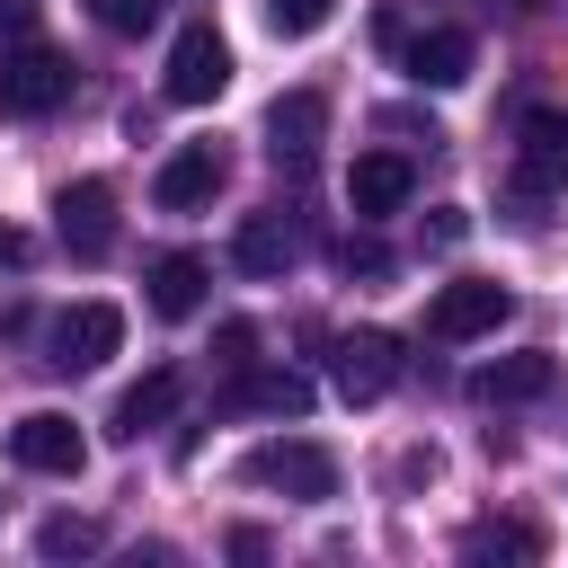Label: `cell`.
I'll return each instance as SVG.
<instances>
[{
    "label": "cell",
    "instance_id": "1",
    "mask_svg": "<svg viewBox=\"0 0 568 568\" xmlns=\"http://www.w3.org/2000/svg\"><path fill=\"white\" fill-rule=\"evenodd\" d=\"M240 479H248V488H275V497H293V506H320V497H337V453L311 444V435H275V444H257V453L240 462Z\"/></svg>",
    "mask_w": 568,
    "mask_h": 568
},
{
    "label": "cell",
    "instance_id": "2",
    "mask_svg": "<svg viewBox=\"0 0 568 568\" xmlns=\"http://www.w3.org/2000/svg\"><path fill=\"white\" fill-rule=\"evenodd\" d=\"M62 98H71V62L44 36L0 44V115H53Z\"/></svg>",
    "mask_w": 568,
    "mask_h": 568
},
{
    "label": "cell",
    "instance_id": "3",
    "mask_svg": "<svg viewBox=\"0 0 568 568\" xmlns=\"http://www.w3.org/2000/svg\"><path fill=\"white\" fill-rule=\"evenodd\" d=\"M115 346H124V311H115V302H71V311H53V328H44V364H53V373H98Z\"/></svg>",
    "mask_w": 568,
    "mask_h": 568
},
{
    "label": "cell",
    "instance_id": "4",
    "mask_svg": "<svg viewBox=\"0 0 568 568\" xmlns=\"http://www.w3.org/2000/svg\"><path fill=\"white\" fill-rule=\"evenodd\" d=\"M506 311H515V293H506V284H488V275H462V284H444V293L426 302V337H444V346H470V337H488Z\"/></svg>",
    "mask_w": 568,
    "mask_h": 568
},
{
    "label": "cell",
    "instance_id": "5",
    "mask_svg": "<svg viewBox=\"0 0 568 568\" xmlns=\"http://www.w3.org/2000/svg\"><path fill=\"white\" fill-rule=\"evenodd\" d=\"M568 186V106H532L515 124V195H559Z\"/></svg>",
    "mask_w": 568,
    "mask_h": 568
},
{
    "label": "cell",
    "instance_id": "6",
    "mask_svg": "<svg viewBox=\"0 0 568 568\" xmlns=\"http://www.w3.org/2000/svg\"><path fill=\"white\" fill-rule=\"evenodd\" d=\"M160 89H169L178 106H213V98L231 89V44H222L213 27H186V36L169 44V71H160Z\"/></svg>",
    "mask_w": 568,
    "mask_h": 568
},
{
    "label": "cell",
    "instance_id": "7",
    "mask_svg": "<svg viewBox=\"0 0 568 568\" xmlns=\"http://www.w3.org/2000/svg\"><path fill=\"white\" fill-rule=\"evenodd\" d=\"M53 231H62L71 257H106V248H115V186H106V178H71V186L53 195Z\"/></svg>",
    "mask_w": 568,
    "mask_h": 568
},
{
    "label": "cell",
    "instance_id": "8",
    "mask_svg": "<svg viewBox=\"0 0 568 568\" xmlns=\"http://www.w3.org/2000/svg\"><path fill=\"white\" fill-rule=\"evenodd\" d=\"M9 462H18V470H44V479H71V470L89 462V435H80L62 408H36V417L9 426Z\"/></svg>",
    "mask_w": 568,
    "mask_h": 568
},
{
    "label": "cell",
    "instance_id": "9",
    "mask_svg": "<svg viewBox=\"0 0 568 568\" xmlns=\"http://www.w3.org/2000/svg\"><path fill=\"white\" fill-rule=\"evenodd\" d=\"M320 133H328V98H320V89H284V98L266 106V160H275V169H311Z\"/></svg>",
    "mask_w": 568,
    "mask_h": 568
},
{
    "label": "cell",
    "instance_id": "10",
    "mask_svg": "<svg viewBox=\"0 0 568 568\" xmlns=\"http://www.w3.org/2000/svg\"><path fill=\"white\" fill-rule=\"evenodd\" d=\"M151 195H160V213H204V204L222 195V151H213V142H178V151L160 160Z\"/></svg>",
    "mask_w": 568,
    "mask_h": 568
},
{
    "label": "cell",
    "instance_id": "11",
    "mask_svg": "<svg viewBox=\"0 0 568 568\" xmlns=\"http://www.w3.org/2000/svg\"><path fill=\"white\" fill-rule=\"evenodd\" d=\"M390 382H399V337H390V328L337 337V390H346V399H382Z\"/></svg>",
    "mask_w": 568,
    "mask_h": 568
},
{
    "label": "cell",
    "instance_id": "12",
    "mask_svg": "<svg viewBox=\"0 0 568 568\" xmlns=\"http://www.w3.org/2000/svg\"><path fill=\"white\" fill-rule=\"evenodd\" d=\"M222 408H257V417H311V373L293 364H248L231 373V399Z\"/></svg>",
    "mask_w": 568,
    "mask_h": 568
},
{
    "label": "cell",
    "instance_id": "13",
    "mask_svg": "<svg viewBox=\"0 0 568 568\" xmlns=\"http://www.w3.org/2000/svg\"><path fill=\"white\" fill-rule=\"evenodd\" d=\"M470 62H479L470 27H426V36H408V80H417V89H462Z\"/></svg>",
    "mask_w": 568,
    "mask_h": 568
},
{
    "label": "cell",
    "instance_id": "14",
    "mask_svg": "<svg viewBox=\"0 0 568 568\" xmlns=\"http://www.w3.org/2000/svg\"><path fill=\"white\" fill-rule=\"evenodd\" d=\"M408 186H417V169H408L399 151H364V160L346 169V204H355L364 222H373V213H399Z\"/></svg>",
    "mask_w": 568,
    "mask_h": 568
},
{
    "label": "cell",
    "instance_id": "15",
    "mask_svg": "<svg viewBox=\"0 0 568 568\" xmlns=\"http://www.w3.org/2000/svg\"><path fill=\"white\" fill-rule=\"evenodd\" d=\"M204 284H213V266H204L195 248H169V257L151 266V311H160V320H195V311H204Z\"/></svg>",
    "mask_w": 568,
    "mask_h": 568
},
{
    "label": "cell",
    "instance_id": "16",
    "mask_svg": "<svg viewBox=\"0 0 568 568\" xmlns=\"http://www.w3.org/2000/svg\"><path fill=\"white\" fill-rule=\"evenodd\" d=\"M293 248H302V240H293V222H284V213H248V222H240V240H231V266H240V275H284V266H293Z\"/></svg>",
    "mask_w": 568,
    "mask_h": 568
},
{
    "label": "cell",
    "instance_id": "17",
    "mask_svg": "<svg viewBox=\"0 0 568 568\" xmlns=\"http://www.w3.org/2000/svg\"><path fill=\"white\" fill-rule=\"evenodd\" d=\"M550 382H559V364H550V355H497V364H479V373H470V390H479V399H541Z\"/></svg>",
    "mask_w": 568,
    "mask_h": 568
},
{
    "label": "cell",
    "instance_id": "18",
    "mask_svg": "<svg viewBox=\"0 0 568 568\" xmlns=\"http://www.w3.org/2000/svg\"><path fill=\"white\" fill-rule=\"evenodd\" d=\"M169 408H178V373H169V364H151V373H142V382L115 399V435H124V444H142V435H151Z\"/></svg>",
    "mask_w": 568,
    "mask_h": 568
},
{
    "label": "cell",
    "instance_id": "19",
    "mask_svg": "<svg viewBox=\"0 0 568 568\" xmlns=\"http://www.w3.org/2000/svg\"><path fill=\"white\" fill-rule=\"evenodd\" d=\"M462 550H470V559H532V550H541V532H532V524H470V532H462Z\"/></svg>",
    "mask_w": 568,
    "mask_h": 568
},
{
    "label": "cell",
    "instance_id": "20",
    "mask_svg": "<svg viewBox=\"0 0 568 568\" xmlns=\"http://www.w3.org/2000/svg\"><path fill=\"white\" fill-rule=\"evenodd\" d=\"M98 541H106V532H98L89 515H53V524L36 532V550H44V559H89Z\"/></svg>",
    "mask_w": 568,
    "mask_h": 568
},
{
    "label": "cell",
    "instance_id": "21",
    "mask_svg": "<svg viewBox=\"0 0 568 568\" xmlns=\"http://www.w3.org/2000/svg\"><path fill=\"white\" fill-rule=\"evenodd\" d=\"M328 18H337V0H266V27H275V36H293V44H302V36H320Z\"/></svg>",
    "mask_w": 568,
    "mask_h": 568
},
{
    "label": "cell",
    "instance_id": "22",
    "mask_svg": "<svg viewBox=\"0 0 568 568\" xmlns=\"http://www.w3.org/2000/svg\"><path fill=\"white\" fill-rule=\"evenodd\" d=\"M89 18H98L106 36H151V27H160V0H89Z\"/></svg>",
    "mask_w": 568,
    "mask_h": 568
},
{
    "label": "cell",
    "instance_id": "23",
    "mask_svg": "<svg viewBox=\"0 0 568 568\" xmlns=\"http://www.w3.org/2000/svg\"><path fill=\"white\" fill-rule=\"evenodd\" d=\"M213 364H222V373H248V364H257V328H248V320H222V328H213Z\"/></svg>",
    "mask_w": 568,
    "mask_h": 568
},
{
    "label": "cell",
    "instance_id": "24",
    "mask_svg": "<svg viewBox=\"0 0 568 568\" xmlns=\"http://www.w3.org/2000/svg\"><path fill=\"white\" fill-rule=\"evenodd\" d=\"M44 36V0H0V44H27Z\"/></svg>",
    "mask_w": 568,
    "mask_h": 568
},
{
    "label": "cell",
    "instance_id": "25",
    "mask_svg": "<svg viewBox=\"0 0 568 568\" xmlns=\"http://www.w3.org/2000/svg\"><path fill=\"white\" fill-rule=\"evenodd\" d=\"M337 266H346V275H382V266H390V248H382V240H364V231H355V240H346V248H337Z\"/></svg>",
    "mask_w": 568,
    "mask_h": 568
},
{
    "label": "cell",
    "instance_id": "26",
    "mask_svg": "<svg viewBox=\"0 0 568 568\" xmlns=\"http://www.w3.org/2000/svg\"><path fill=\"white\" fill-rule=\"evenodd\" d=\"M462 231H470V213H462V204H444V213H435V222H426V240H435V248H453V240H462Z\"/></svg>",
    "mask_w": 568,
    "mask_h": 568
},
{
    "label": "cell",
    "instance_id": "27",
    "mask_svg": "<svg viewBox=\"0 0 568 568\" xmlns=\"http://www.w3.org/2000/svg\"><path fill=\"white\" fill-rule=\"evenodd\" d=\"M18 257H27V240H18V231H0V266H18Z\"/></svg>",
    "mask_w": 568,
    "mask_h": 568
}]
</instances>
